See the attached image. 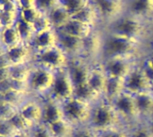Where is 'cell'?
I'll list each match as a JSON object with an SVG mask.
<instances>
[{"label":"cell","mask_w":153,"mask_h":137,"mask_svg":"<svg viewBox=\"0 0 153 137\" xmlns=\"http://www.w3.org/2000/svg\"><path fill=\"white\" fill-rule=\"evenodd\" d=\"M70 59L71 58L58 45H56L53 48L35 52L32 63L56 72L66 68L69 65Z\"/></svg>","instance_id":"obj_5"},{"label":"cell","mask_w":153,"mask_h":137,"mask_svg":"<svg viewBox=\"0 0 153 137\" xmlns=\"http://www.w3.org/2000/svg\"><path fill=\"white\" fill-rule=\"evenodd\" d=\"M18 112H19V108L10 103L4 102L0 106V118L3 121H9Z\"/></svg>","instance_id":"obj_35"},{"label":"cell","mask_w":153,"mask_h":137,"mask_svg":"<svg viewBox=\"0 0 153 137\" xmlns=\"http://www.w3.org/2000/svg\"><path fill=\"white\" fill-rule=\"evenodd\" d=\"M144 123H145V125H146L147 128L149 129L150 133L152 134V136L153 137V116L151 118H149L147 121H145Z\"/></svg>","instance_id":"obj_48"},{"label":"cell","mask_w":153,"mask_h":137,"mask_svg":"<svg viewBox=\"0 0 153 137\" xmlns=\"http://www.w3.org/2000/svg\"><path fill=\"white\" fill-rule=\"evenodd\" d=\"M48 126L55 137H71L76 127L65 118Z\"/></svg>","instance_id":"obj_25"},{"label":"cell","mask_w":153,"mask_h":137,"mask_svg":"<svg viewBox=\"0 0 153 137\" xmlns=\"http://www.w3.org/2000/svg\"><path fill=\"white\" fill-rule=\"evenodd\" d=\"M140 66L150 83H153V61L144 57L140 61Z\"/></svg>","instance_id":"obj_38"},{"label":"cell","mask_w":153,"mask_h":137,"mask_svg":"<svg viewBox=\"0 0 153 137\" xmlns=\"http://www.w3.org/2000/svg\"><path fill=\"white\" fill-rule=\"evenodd\" d=\"M87 126L99 134L124 126L109 101L101 99L92 105Z\"/></svg>","instance_id":"obj_2"},{"label":"cell","mask_w":153,"mask_h":137,"mask_svg":"<svg viewBox=\"0 0 153 137\" xmlns=\"http://www.w3.org/2000/svg\"><path fill=\"white\" fill-rule=\"evenodd\" d=\"M131 15L138 18L150 16L153 13V0H132L129 4Z\"/></svg>","instance_id":"obj_23"},{"label":"cell","mask_w":153,"mask_h":137,"mask_svg":"<svg viewBox=\"0 0 153 137\" xmlns=\"http://www.w3.org/2000/svg\"><path fill=\"white\" fill-rule=\"evenodd\" d=\"M19 10L28 7L35 6V0H16Z\"/></svg>","instance_id":"obj_45"},{"label":"cell","mask_w":153,"mask_h":137,"mask_svg":"<svg viewBox=\"0 0 153 137\" xmlns=\"http://www.w3.org/2000/svg\"><path fill=\"white\" fill-rule=\"evenodd\" d=\"M2 122H3V120H2V119L0 118V125H1V123H2Z\"/></svg>","instance_id":"obj_58"},{"label":"cell","mask_w":153,"mask_h":137,"mask_svg":"<svg viewBox=\"0 0 153 137\" xmlns=\"http://www.w3.org/2000/svg\"><path fill=\"white\" fill-rule=\"evenodd\" d=\"M30 97H31V96L13 90V91L9 92L7 94H5L4 96H3V99H4V102L10 103L17 108H20L21 105Z\"/></svg>","instance_id":"obj_34"},{"label":"cell","mask_w":153,"mask_h":137,"mask_svg":"<svg viewBox=\"0 0 153 137\" xmlns=\"http://www.w3.org/2000/svg\"><path fill=\"white\" fill-rule=\"evenodd\" d=\"M142 45L143 40L127 38L113 32H108L103 39L101 60L110 57L142 59L140 58Z\"/></svg>","instance_id":"obj_1"},{"label":"cell","mask_w":153,"mask_h":137,"mask_svg":"<svg viewBox=\"0 0 153 137\" xmlns=\"http://www.w3.org/2000/svg\"><path fill=\"white\" fill-rule=\"evenodd\" d=\"M4 102V99H3V97L0 95V106H1Z\"/></svg>","instance_id":"obj_54"},{"label":"cell","mask_w":153,"mask_h":137,"mask_svg":"<svg viewBox=\"0 0 153 137\" xmlns=\"http://www.w3.org/2000/svg\"><path fill=\"white\" fill-rule=\"evenodd\" d=\"M9 122L14 127L18 133H30L32 128L34 127L28 120H26L21 114L18 112L15 114Z\"/></svg>","instance_id":"obj_31"},{"label":"cell","mask_w":153,"mask_h":137,"mask_svg":"<svg viewBox=\"0 0 153 137\" xmlns=\"http://www.w3.org/2000/svg\"><path fill=\"white\" fill-rule=\"evenodd\" d=\"M12 87H13V91H16V92L25 93V94H28V95L31 96L28 82H23V81H18V80L12 79Z\"/></svg>","instance_id":"obj_43"},{"label":"cell","mask_w":153,"mask_h":137,"mask_svg":"<svg viewBox=\"0 0 153 137\" xmlns=\"http://www.w3.org/2000/svg\"><path fill=\"white\" fill-rule=\"evenodd\" d=\"M94 31H95L94 26L81 22L72 18L67 22V24L61 31H62V32H65V33L81 38V39H84Z\"/></svg>","instance_id":"obj_22"},{"label":"cell","mask_w":153,"mask_h":137,"mask_svg":"<svg viewBox=\"0 0 153 137\" xmlns=\"http://www.w3.org/2000/svg\"><path fill=\"white\" fill-rule=\"evenodd\" d=\"M67 70L74 86L86 84L91 74V63L83 57L71 58Z\"/></svg>","instance_id":"obj_11"},{"label":"cell","mask_w":153,"mask_h":137,"mask_svg":"<svg viewBox=\"0 0 153 137\" xmlns=\"http://www.w3.org/2000/svg\"><path fill=\"white\" fill-rule=\"evenodd\" d=\"M34 51L29 44L22 43L16 47L7 49L6 56L12 66L32 63Z\"/></svg>","instance_id":"obj_18"},{"label":"cell","mask_w":153,"mask_h":137,"mask_svg":"<svg viewBox=\"0 0 153 137\" xmlns=\"http://www.w3.org/2000/svg\"><path fill=\"white\" fill-rule=\"evenodd\" d=\"M150 88L151 83L144 75L139 63L125 79V90L133 95H137L139 93L149 92Z\"/></svg>","instance_id":"obj_12"},{"label":"cell","mask_w":153,"mask_h":137,"mask_svg":"<svg viewBox=\"0 0 153 137\" xmlns=\"http://www.w3.org/2000/svg\"><path fill=\"white\" fill-rule=\"evenodd\" d=\"M74 97L90 104H94L98 101L101 100V98H100L93 92V90L89 86L88 83L75 86Z\"/></svg>","instance_id":"obj_26"},{"label":"cell","mask_w":153,"mask_h":137,"mask_svg":"<svg viewBox=\"0 0 153 137\" xmlns=\"http://www.w3.org/2000/svg\"><path fill=\"white\" fill-rule=\"evenodd\" d=\"M32 137H55L49 127L44 123H40L34 127L30 132Z\"/></svg>","instance_id":"obj_39"},{"label":"cell","mask_w":153,"mask_h":137,"mask_svg":"<svg viewBox=\"0 0 153 137\" xmlns=\"http://www.w3.org/2000/svg\"><path fill=\"white\" fill-rule=\"evenodd\" d=\"M149 47H153V32L149 39Z\"/></svg>","instance_id":"obj_53"},{"label":"cell","mask_w":153,"mask_h":137,"mask_svg":"<svg viewBox=\"0 0 153 137\" xmlns=\"http://www.w3.org/2000/svg\"><path fill=\"white\" fill-rule=\"evenodd\" d=\"M0 41L7 49L16 47L22 43L21 38H20V35L15 28V25L3 29Z\"/></svg>","instance_id":"obj_27"},{"label":"cell","mask_w":153,"mask_h":137,"mask_svg":"<svg viewBox=\"0 0 153 137\" xmlns=\"http://www.w3.org/2000/svg\"><path fill=\"white\" fill-rule=\"evenodd\" d=\"M89 3V0H59V4L71 14V16L81 11Z\"/></svg>","instance_id":"obj_32"},{"label":"cell","mask_w":153,"mask_h":137,"mask_svg":"<svg viewBox=\"0 0 153 137\" xmlns=\"http://www.w3.org/2000/svg\"><path fill=\"white\" fill-rule=\"evenodd\" d=\"M17 134V130L9 121H3L0 125V135L5 137H14Z\"/></svg>","instance_id":"obj_42"},{"label":"cell","mask_w":153,"mask_h":137,"mask_svg":"<svg viewBox=\"0 0 153 137\" xmlns=\"http://www.w3.org/2000/svg\"><path fill=\"white\" fill-rule=\"evenodd\" d=\"M57 45L70 58L82 57L83 39L62 31H57Z\"/></svg>","instance_id":"obj_14"},{"label":"cell","mask_w":153,"mask_h":137,"mask_svg":"<svg viewBox=\"0 0 153 137\" xmlns=\"http://www.w3.org/2000/svg\"><path fill=\"white\" fill-rule=\"evenodd\" d=\"M20 114L33 127L42 123V101L35 97L28 98L19 108Z\"/></svg>","instance_id":"obj_13"},{"label":"cell","mask_w":153,"mask_h":137,"mask_svg":"<svg viewBox=\"0 0 153 137\" xmlns=\"http://www.w3.org/2000/svg\"><path fill=\"white\" fill-rule=\"evenodd\" d=\"M141 59L126 57H110L101 60L103 69L108 77L125 80Z\"/></svg>","instance_id":"obj_9"},{"label":"cell","mask_w":153,"mask_h":137,"mask_svg":"<svg viewBox=\"0 0 153 137\" xmlns=\"http://www.w3.org/2000/svg\"><path fill=\"white\" fill-rule=\"evenodd\" d=\"M92 105L73 97L62 103L65 118L76 127L87 126Z\"/></svg>","instance_id":"obj_7"},{"label":"cell","mask_w":153,"mask_h":137,"mask_svg":"<svg viewBox=\"0 0 153 137\" xmlns=\"http://www.w3.org/2000/svg\"><path fill=\"white\" fill-rule=\"evenodd\" d=\"M7 67H12V66H11V63L5 54V55L0 57V68H7Z\"/></svg>","instance_id":"obj_47"},{"label":"cell","mask_w":153,"mask_h":137,"mask_svg":"<svg viewBox=\"0 0 153 137\" xmlns=\"http://www.w3.org/2000/svg\"><path fill=\"white\" fill-rule=\"evenodd\" d=\"M33 29L35 31V33H39L41 31H48L49 29H53L50 23V21L46 13H42L37 21L33 23Z\"/></svg>","instance_id":"obj_36"},{"label":"cell","mask_w":153,"mask_h":137,"mask_svg":"<svg viewBox=\"0 0 153 137\" xmlns=\"http://www.w3.org/2000/svg\"><path fill=\"white\" fill-rule=\"evenodd\" d=\"M98 13L95 10V8L93 7V5L91 4H88L84 8H82L81 11H79L78 13H76L75 14H74L72 16L73 19L77 20L81 22L91 25V26H95V22L97 21L98 18Z\"/></svg>","instance_id":"obj_28"},{"label":"cell","mask_w":153,"mask_h":137,"mask_svg":"<svg viewBox=\"0 0 153 137\" xmlns=\"http://www.w3.org/2000/svg\"><path fill=\"white\" fill-rule=\"evenodd\" d=\"M3 29H4V28H3V27H2V26L0 25V40H1V36H2V32H3Z\"/></svg>","instance_id":"obj_55"},{"label":"cell","mask_w":153,"mask_h":137,"mask_svg":"<svg viewBox=\"0 0 153 137\" xmlns=\"http://www.w3.org/2000/svg\"><path fill=\"white\" fill-rule=\"evenodd\" d=\"M108 32H113L127 38L143 40L144 36V26L140 18L128 14L119 16L112 22Z\"/></svg>","instance_id":"obj_6"},{"label":"cell","mask_w":153,"mask_h":137,"mask_svg":"<svg viewBox=\"0 0 153 137\" xmlns=\"http://www.w3.org/2000/svg\"><path fill=\"white\" fill-rule=\"evenodd\" d=\"M2 12H3V10L0 8V17H1V14H2Z\"/></svg>","instance_id":"obj_57"},{"label":"cell","mask_w":153,"mask_h":137,"mask_svg":"<svg viewBox=\"0 0 153 137\" xmlns=\"http://www.w3.org/2000/svg\"><path fill=\"white\" fill-rule=\"evenodd\" d=\"M57 4H59V0H35V6L46 14Z\"/></svg>","instance_id":"obj_40"},{"label":"cell","mask_w":153,"mask_h":137,"mask_svg":"<svg viewBox=\"0 0 153 137\" xmlns=\"http://www.w3.org/2000/svg\"><path fill=\"white\" fill-rule=\"evenodd\" d=\"M125 80L117 79V78H111L108 77L105 92L103 94L104 100L108 101H111L116 97L120 95L125 92Z\"/></svg>","instance_id":"obj_24"},{"label":"cell","mask_w":153,"mask_h":137,"mask_svg":"<svg viewBox=\"0 0 153 137\" xmlns=\"http://www.w3.org/2000/svg\"><path fill=\"white\" fill-rule=\"evenodd\" d=\"M145 57L153 61V47H149V50L147 52V55H145Z\"/></svg>","instance_id":"obj_49"},{"label":"cell","mask_w":153,"mask_h":137,"mask_svg":"<svg viewBox=\"0 0 153 137\" xmlns=\"http://www.w3.org/2000/svg\"><path fill=\"white\" fill-rule=\"evenodd\" d=\"M15 28L20 35V38L22 39V42L24 44H30L32 39L35 36V31L33 29V26L23 22L20 18L18 19L17 22L15 23Z\"/></svg>","instance_id":"obj_29"},{"label":"cell","mask_w":153,"mask_h":137,"mask_svg":"<svg viewBox=\"0 0 153 137\" xmlns=\"http://www.w3.org/2000/svg\"><path fill=\"white\" fill-rule=\"evenodd\" d=\"M57 45V31L49 29L45 31L36 33L30 46L35 52H39Z\"/></svg>","instance_id":"obj_19"},{"label":"cell","mask_w":153,"mask_h":137,"mask_svg":"<svg viewBox=\"0 0 153 137\" xmlns=\"http://www.w3.org/2000/svg\"><path fill=\"white\" fill-rule=\"evenodd\" d=\"M52 28L58 31H61L72 19L71 14L59 4L47 13Z\"/></svg>","instance_id":"obj_21"},{"label":"cell","mask_w":153,"mask_h":137,"mask_svg":"<svg viewBox=\"0 0 153 137\" xmlns=\"http://www.w3.org/2000/svg\"><path fill=\"white\" fill-rule=\"evenodd\" d=\"M14 137H32L30 133H19Z\"/></svg>","instance_id":"obj_52"},{"label":"cell","mask_w":153,"mask_h":137,"mask_svg":"<svg viewBox=\"0 0 153 137\" xmlns=\"http://www.w3.org/2000/svg\"><path fill=\"white\" fill-rule=\"evenodd\" d=\"M150 92H151V93L153 95V83L151 84V88H150Z\"/></svg>","instance_id":"obj_56"},{"label":"cell","mask_w":153,"mask_h":137,"mask_svg":"<svg viewBox=\"0 0 153 137\" xmlns=\"http://www.w3.org/2000/svg\"><path fill=\"white\" fill-rule=\"evenodd\" d=\"M74 88L75 86L66 67L56 72V78L53 87L47 98H50L62 104L74 97Z\"/></svg>","instance_id":"obj_8"},{"label":"cell","mask_w":153,"mask_h":137,"mask_svg":"<svg viewBox=\"0 0 153 137\" xmlns=\"http://www.w3.org/2000/svg\"><path fill=\"white\" fill-rule=\"evenodd\" d=\"M42 14V13L36 7H28L19 10V18L23 22L33 25V23L37 21V19Z\"/></svg>","instance_id":"obj_33"},{"label":"cell","mask_w":153,"mask_h":137,"mask_svg":"<svg viewBox=\"0 0 153 137\" xmlns=\"http://www.w3.org/2000/svg\"><path fill=\"white\" fill-rule=\"evenodd\" d=\"M108 81V75L106 74L101 61H96L91 63V71L89 77L88 84L93 90V92L100 97L103 98L106 84Z\"/></svg>","instance_id":"obj_15"},{"label":"cell","mask_w":153,"mask_h":137,"mask_svg":"<svg viewBox=\"0 0 153 137\" xmlns=\"http://www.w3.org/2000/svg\"><path fill=\"white\" fill-rule=\"evenodd\" d=\"M71 137H100V135L88 126H82L75 127Z\"/></svg>","instance_id":"obj_41"},{"label":"cell","mask_w":153,"mask_h":137,"mask_svg":"<svg viewBox=\"0 0 153 137\" xmlns=\"http://www.w3.org/2000/svg\"><path fill=\"white\" fill-rule=\"evenodd\" d=\"M55 78L56 72L33 63L28 81L31 96L40 100L47 98L53 87Z\"/></svg>","instance_id":"obj_3"},{"label":"cell","mask_w":153,"mask_h":137,"mask_svg":"<svg viewBox=\"0 0 153 137\" xmlns=\"http://www.w3.org/2000/svg\"><path fill=\"white\" fill-rule=\"evenodd\" d=\"M13 0H0V8L3 10L10 2H12Z\"/></svg>","instance_id":"obj_51"},{"label":"cell","mask_w":153,"mask_h":137,"mask_svg":"<svg viewBox=\"0 0 153 137\" xmlns=\"http://www.w3.org/2000/svg\"><path fill=\"white\" fill-rule=\"evenodd\" d=\"M13 91V87H12V79H6V80H3L0 81V95L3 97L5 94H7L9 92Z\"/></svg>","instance_id":"obj_44"},{"label":"cell","mask_w":153,"mask_h":137,"mask_svg":"<svg viewBox=\"0 0 153 137\" xmlns=\"http://www.w3.org/2000/svg\"><path fill=\"white\" fill-rule=\"evenodd\" d=\"M41 101L43 107L42 123L46 125H51L65 118V114L61 103L50 98H45Z\"/></svg>","instance_id":"obj_17"},{"label":"cell","mask_w":153,"mask_h":137,"mask_svg":"<svg viewBox=\"0 0 153 137\" xmlns=\"http://www.w3.org/2000/svg\"><path fill=\"white\" fill-rule=\"evenodd\" d=\"M134 97L140 119L145 122L153 116V95L149 91L134 95Z\"/></svg>","instance_id":"obj_20"},{"label":"cell","mask_w":153,"mask_h":137,"mask_svg":"<svg viewBox=\"0 0 153 137\" xmlns=\"http://www.w3.org/2000/svg\"><path fill=\"white\" fill-rule=\"evenodd\" d=\"M109 102L113 106L125 127L131 128L132 127L142 122L138 113L134 95L125 91Z\"/></svg>","instance_id":"obj_4"},{"label":"cell","mask_w":153,"mask_h":137,"mask_svg":"<svg viewBox=\"0 0 153 137\" xmlns=\"http://www.w3.org/2000/svg\"><path fill=\"white\" fill-rule=\"evenodd\" d=\"M11 78V67L0 68V81Z\"/></svg>","instance_id":"obj_46"},{"label":"cell","mask_w":153,"mask_h":137,"mask_svg":"<svg viewBox=\"0 0 153 137\" xmlns=\"http://www.w3.org/2000/svg\"><path fill=\"white\" fill-rule=\"evenodd\" d=\"M129 129L130 128L127 127L120 126L100 135V137H130Z\"/></svg>","instance_id":"obj_37"},{"label":"cell","mask_w":153,"mask_h":137,"mask_svg":"<svg viewBox=\"0 0 153 137\" xmlns=\"http://www.w3.org/2000/svg\"><path fill=\"white\" fill-rule=\"evenodd\" d=\"M6 51H7V48L2 44V42L0 41V57L4 56L6 54Z\"/></svg>","instance_id":"obj_50"},{"label":"cell","mask_w":153,"mask_h":137,"mask_svg":"<svg viewBox=\"0 0 153 137\" xmlns=\"http://www.w3.org/2000/svg\"><path fill=\"white\" fill-rule=\"evenodd\" d=\"M0 137H5V136H1V135H0Z\"/></svg>","instance_id":"obj_59"},{"label":"cell","mask_w":153,"mask_h":137,"mask_svg":"<svg viewBox=\"0 0 153 137\" xmlns=\"http://www.w3.org/2000/svg\"><path fill=\"white\" fill-rule=\"evenodd\" d=\"M99 16L103 19H117L122 10L120 0H90ZM114 20V21H115Z\"/></svg>","instance_id":"obj_16"},{"label":"cell","mask_w":153,"mask_h":137,"mask_svg":"<svg viewBox=\"0 0 153 137\" xmlns=\"http://www.w3.org/2000/svg\"><path fill=\"white\" fill-rule=\"evenodd\" d=\"M33 63L23 64L19 66H14L11 67V78L13 80L28 82L31 70H32Z\"/></svg>","instance_id":"obj_30"},{"label":"cell","mask_w":153,"mask_h":137,"mask_svg":"<svg viewBox=\"0 0 153 137\" xmlns=\"http://www.w3.org/2000/svg\"><path fill=\"white\" fill-rule=\"evenodd\" d=\"M103 39L104 36H102L98 31H92L89 36L84 38L82 57L91 63L100 61L102 57Z\"/></svg>","instance_id":"obj_10"}]
</instances>
